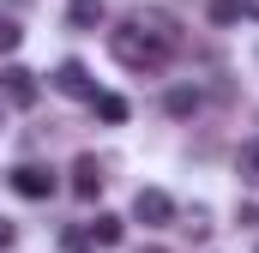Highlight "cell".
I'll use <instances>...</instances> for the list:
<instances>
[{"mask_svg":"<svg viewBox=\"0 0 259 253\" xmlns=\"http://www.w3.org/2000/svg\"><path fill=\"white\" fill-rule=\"evenodd\" d=\"M109 55L127 66V72H163V61H169V49H157L139 24H121V30H109Z\"/></svg>","mask_w":259,"mask_h":253,"instance_id":"1","label":"cell"},{"mask_svg":"<svg viewBox=\"0 0 259 253\" xmlns=\"http://www.w3.org/2000/svg\"><path fill=\"white\" fill-rule=\"evenodd\" d=\"M127 24H139V30H145V36H151L157 49H169V55H175V43H181V30H175V18H169V12H157V6H139V12H133Z\"/></svg>","mask_w":259,"mask_h":253,"instance_id":"2","label":"cell"},{"mask_svg":"<svg viewBox=\"0 0 259 253\" xmlns=\"http://www.w3.org/2000/svg\"><path fill=\"white\" fill-rule=\"evenodd\" d=\"M133 217L145 223V229H163L169 217H175V199L163 187H139V199H133Z\"/></svg>","mask_w":259,"mask_h":253,"instance_id":"3","label":"cell"},{"mask_svg":"<svg viewBox=\"0 0 259 253\" xmlns=\"http://www.w3.org/2000/svg\"><path fill=\"white\" fill-rule=\"evenodd\" d=\"M0 91H6L12 109H30V103H36V72H30V66H6V72H0Z\"/></svg>","mask_w":259,"mask_h":253,"instance_id":"4","label":"cell"},{"mask_svg":"<svg viewBox=\"0 0 259 253\" xmlns=\"http://www.w3.org/2000/svg\"><path fill=\"white\" fill-rule=\"evenodd\" d=\"M55 91H61V97H78V103H91V97H97V85H91L84 61H61V72H55Z\"/></svg>","mask_w":259,"mask_h":253,"instance_id":"5","label":"cell"},{"mask_svg":"<svg viewBox=\"0 0 259 253\" xmlns=\"http://www.w3.org/2000/svg\"><path fill=\"white\" fill-rule=\"evenodd\" d=\"M12 193H18V199H49V193H55V175L36 169V163H24V169H12Z\"/></svg>","mask_w":259,"mask_h":253,"instance_id":"6","label":"cell"},{"mask_svg":"<svg viewBox=\"0 0 259 253\" xmlns=\"http://www.w3.org/2000/svg\"><path fill=\"white\" fill-rule=\"evenodd\" d=\"M72 193H78V199H97V193H103V163H97V157H78V163H72Z\"/></svg>","mask_w":259,"mask_h":253,"instance_id":"7","label":"cell"},{"mask_svg":"<svg viewBox=\"0 0 259 253\" xmlns=\"http://www.w3.org/2000/svg\"><path fill=\"white\" fill-rule=\"evenodd\" d=\"M235 175H241V187L259 193V139H247V145L235 151Z\"/></svg>","mask_w":259,"mask_h":253,"instance_id":"8","label":"cell"},{"mask_svg":"<svg viewBox=\"0 0 259 253\" xmlns=\"http://www.w3.org/2000/svg\"><path fill=\"white\" fill-rule=\"evenodd\" d=\"M84 235H91V241H97V247H115V241H121V235H127V223H121V217H109V211H103V217H97V223H84Z\"/></svg>","mask_w":259,"mask_h":253,"instance_id":"9","label":"cell"},{"mask_svg":"<svg viewBox=\"0 0 259 253\" xmlns=\"http://www.w3.org/2000/svg\"><path fill=\"white\" fill-rule=\"evenodd\" d=\"M91 109H97V115H103L109 126H121V121H127V103H121L115 91H97V97H91Z\"/></svg>","mask_w":259,"mask_h":253,"instance_id":"10","label":"cell"},{"mask_svg":"<svg viewBox=\"0 0 259 253\" xmlns=\"http://www.w3.org/2000/svg\"><path fill=\"white\" fill-rule=\"evenodd\" d=\"M66 18H72V30H91V24L103 18V0H72V6H66Z\"/></svg>","mask_w":259,"mask_h":253,"instance_id":"11","label":"cell"},{"mask_svg":"<svg viewBox=\"0 0 259 253\" xmlns=\"http://www.w3.org/2000/svg\"><path fill=\"white\" fill-rule=\"evenodd\" d=\"M241 18V0H211V24H235Z\"/></svg>","mask_w":259,"mask_h":253,"instance_id":"12","label":"cell"},{"mask_svg":"<svg viewBox=\"0 0 259 253\" xmlns=\"http://www.w3.org/2000/svg\"><path fill=\"white\" fill-rule=\"evenodd\" d=\"M193 109H199L193 91H169V115H193Z\"/></svg>","mask_w":259,"mask_h":253,"instance_id":"13","label":"cell"},{"mask_svg":"<svg viewBox=\"0 0 259 253\" xmlns=\"http://www.w3.org/2000/svg\"><path fill=\"white\" fill-rule=\"evenodd\" d=\"M84 247H91V235H84V229H66V235H61V253H84Z\"/></svg>","mask_w":259,"mask_h":253,"instance_id":"14","label":"cell"},{"mask_svg":"<svg viewBox=\"0 0 259 253\" xmlns=\"http://www.w3.org/2000/svg\"><path fill=\"white\" fill-rule=\"evenodd\" d=\"M12 49H18V24H12V18H0V55H12Z\"/></svg>","mask_w":259,"mask_h":253,"instance_id":"15","label":"cell"},{"mask_svg":"<svg viewBox=\"0 0 259 253\" xmlns=\"http://www.w3.org/2000/svg\"><path fill=\"white\" fill-rule=\"evenodd\" d=\"M12 241H18V229H12V223H0V253H12Z\"/></svg>","mask_w":259,"mask_h":253,"instance_id":"16","label":"cell"},{"mask_svg":"<svg viewBox=\"0 0 259 253\" xmlns=\"http://www.w3.org/2000/svg\"><path fill=\"white\" fill-rule=\"evenodd\" d=\"M241 12H253V18H259V0H241Z\"/></svg>","mask_w":259,"mask_h":253,"instance_id":"17","label":"cell"},{"mask_svg":"<svg viewBox=\"0 0 259 253\" xmlns=\"http://www.w3.org/2000/svg\"><path fill=\"white\" fill-rule=\"evenodd\" d=\"M12 6H30V0H12Z\"/></svg>","mask_w":259,"mask_h":253,"instance_id":"18","label":"cell"},{"mask_svg":"<svg viewBox=\"0 0 259 253\" xmlns=\"http://www.w3.org/2000/svg\"><path fill=\"white\" fill-rule=\"evenodd\" d=\"M145 253H163V247H145Z\"/></svg>","mask_w":259,"mask_h":253,"instance_id":"19","label":"cell"}]
</instances>
